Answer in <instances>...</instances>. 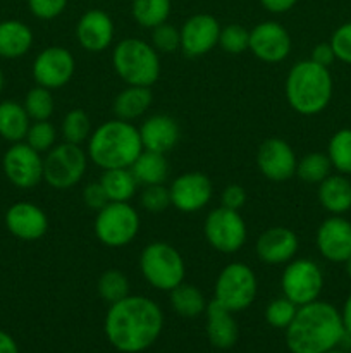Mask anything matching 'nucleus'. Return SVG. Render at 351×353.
I'll list each match as a JSON object with an SVG mask.
<instances>
[{"label": "nucleus", "mask_w": 351, "mask_h": 353, "mask_svg": "<svg viewBox=\"0 0 351 353\" xmlns=\"http://www.w3.org/2000/svg\"><path fill=\"white\" fill-rule=\"evenodd\" d=\"M83 202H85V205L88 207V209L96 210V212L102 210L103 207L109 203L105 190L100 185V181L89 183V185L85 186V190H83Z\"/></svg>", "instance_id": "c03bdc74"}, {"label": "nucleus", "mask_w": 351, "mask_h": 353, "mask_svg": "<svg viewBox=\"0 0 351 353\" xmlns=\"http://www.w3.org/2000/svg\"><path fill=\"white\" fill-rule=\"evenodd\" d=\"M203 234L213 250L231 255L244 247L248 228L240 210L220 205L206 214L205 223H203Z\"/></svg>", "instance_id": "9d476101"}, {"label": "nucleus", "mask_w": 351, "mask_h": 353, "mask_svg": "<svg viewBox=\"0 0 351 353\" xmlns=\"http://www.w3.org/2000/svg\"><path fill=\"white\" fill-rule=\"evenodd\" d=\"M298 157L291 145L282 138H268L258 147L257 168L268 181H289L296 176Z\"/></svg>", "instance_id": "dca6fc26"}, {"label": "nucleus", "mask_w": 351, "mask_h": 353, "mask_svg": "<svg viewBox=\"0 0 351 353\" xmlns=\"http://www.w3.org/2000/svg\"><path fill=\"white\" fill-rule=\"evenodd\" d=\"M6 178L16 188L31 190L43 181V157L26 141L12 143L2 159Z\"/></svg>", "instance_id": "f8f14e48"}, {"label": "nucleus", "mask_w": 351, "mask_h": 353, "mask_svg": "<svg viewBox=\"0 0 351 353\" xmlns=\"http://www.w3.org/2000/svg\"><path fill=\"white\" fill-rule=\"evenodd\" d=\"M151 102H153V93L150 86L126 85V88L120 90L114 99V116L120 121L134 123L150 110Z\"/></svg>", "instance_id": "b1692460"}, {"label": "nucleus", "mask_w": 351, "mask_h": 353, "mask_svg": "<svg viewBox=\"0 0 351 353\" xmlns=\"http://www.w3.org/2000/svg\"><path fill=\"white\" fill-rule=\"evenodd\" d=\"M262 7L270 14H284L298 3V0H260Z\"/></svg>", "instance_id": "de8ad7c7"}, {"label": "nucleus", "mask_w": 351, "mask_h": 353, "mask_svg": "<svg viewBox=\"0 0 351 353\" xmlns=\"http://www.w3.org/2000/svg\"><path fill=\"white\" fill-rule=\"evenodd\" d=\"M112 68L126 85L151 88L160 78V54L148 41L127 37L114 47Z\"/></svg>", "instance_id": "39448f33"}, {"label": "nucleus", "mask_w": 351, "mask_h": 353, "mask_svg": "<svg viewBox=\"0 0 351 353\" xmlns=\"http://www.w3.org/2000/svg\"><path fill=\"white\" fill-rule=\"evenodd\" d=\"M24 141L40 154H47L57 145V130L50 121H31Z\"/></svg>", "instance_id": "e433bc0d"}, {"label": "nucleus", "mask_w": 351, "mask_h": 353, "mask_svg": "<svg viewBox=\"0 0 351 353\" xmlns=\"http://www.w3.org/2000/svg\"><path fill=\"white\" fill-rule=\"evenodd\" d=\"M291 34L277 21H264L250 30L248 50L262 62L279 64L291 54Z\"/></svg>", "instance_id": "2eb2a0df"}, {"label": "nucleus", "mask_w": 351, "mask_h": 353, "mask_svg": "<svg viewBox=\"0 0 351 353\" xmlns=\"http://www.w3.org/2000/svg\"><path fill=\"white\" fill-rule=\"evenodd\" d=\"M319 202L330 216H343L351 210V181L344 174H330L319 185Z\"/></svg>", "instance_id": "393cba45"}, {"label": "nucleus", "mask_w": 351, "mask_h": 353, "mask_svg": "<svg viewBox=\"0 0 351 353\" xmlns=\"http://www.w3.org/2000/svg\"><path fill=\"white\" fill-rule=\"evenodd\" d=\"M310 61H313L319 65H323V68H330L334 64V61H337V59L330 43H319L313 47L312 54H310Z\"/></svg>", "instance_id": "49530a36"}, {"label": "nucleus", "mask_w": 351, "mask_h": 353, "mask_svg": "<svg viewBox=\"0 0 351 353\" xmlns=\"http://www.w3.org/2000/svg\"><path fill=\"white\" fill-rule=\"evenodd\" d=\"M250 45V31L241 24H227L220 28L219 47L231 55H240L248 50Z\"/></svg>", "instance_id": "58836bf2"}, {"label": "nucleus", "mask_w": 351, "mask_h": 353, "mask_svg": "<svg viewBox=\"0 0 351 353\" xmlns=\"http://www.w3.org/2000/svg\"><path fill=\"white\" fill-rule=\"evenodd\" d=\"M330 47L337 61L351 65V23H344L330 37Z\"/></svg>", "instance_id": "79ce46f5"}, {"label": "nucleus", "mask_w": 351, "mask_h": 353, "mask_svg": "<svg viewBox=\"0 0 351 353\" xmlns=\"http://www.w3.org/2000/svg\"><path fill=\"white\" fill-rule=\"evenodd\" d=\"M88 161V154L81 145L62 141L45 155L43 181L58 192L74 188L85 178Z\"/></svg>", "instance_id": "1a4fd4ad"}, {"label": "nucleus", "mask_w": 351, "mask_h": 353, "mask_svg": "<svg viewBox=\"0 0 351 353\" xmlns=\"http://www.w3.org/2000/svg\"><path fill=\"white\" fill-rule=\"evenodd\" d=\"M319 254L332 264H344L351 257V223L341 216H330L315 234Z\"/></svg>", "instance_id": "a211bd4d"}, {"label": "nucleus", "mask_w": 351, "mask_h": 353, "mask_svg": "<svg viewBox=\"0 0 351 353\" xmlns=\"http://www.w3.org/2000/svg\"><path fill=\"white\" fill-rule=\"evenodd\" d=\"M164 330V314L157 302L143 295H127L112 303L105 316V336L116 350L140 353L150 348Z\"/></svg>", "instance_id": "f257e3e1"}, {"label": "nucleus", "mask_w": 351, "mask_h": 353, "mask_svg": "<svg viewBox=\"0 0 351 353\" xmlns=\"http://www.w3.org/2000/svg\"><path fill=\"white\" fill-rule=\"evenodd\" d=\"M330 171H332V164L327 154H322V152H310L303 155L296 165V176L308 185H320L327 176H330Z\"/></svg>", "instance_id": "473e14b6"}, {"label": "nucleus", "mask_w": 351, "mask_h": 353, "mask_svg": "<svg viewBox=\"0 0 351 353\" xmlns=\"http://www.w3.org/2000/svg\"><path fill=\"white\" fill-rule=\"evenodd\" d=\"M151 45L158 54H174L181 50V33L172 24L162 23L151 30Z\"/></svg>", "instance_id": "ea45409f"}, {"label": "nucleus", "mask_w": 351, "mask_h": 353, "mask_svg": "<svg viewBox=\"0 0 351 353\" xmlns=\"http://www.w3.org/2000/svg\"><path fill=\"white\" fill-rule=\"evenodd\" d=\"M341 317H343V324L346 333L351 334V293L348 295L346 302L343 305V312H341Z\"/></svg>", "instance_id": "8fccbe9b"}, {"label": "nucleus", "mask_w": 351, "mask_h": 353, "mask_svg": "<svg viewBox=\"0 0 351 353\" xmlns=\"http://www.w3.org/2000/svg\"><path fill=\"white\" fill-rule=\"evenodd\" d=\"M33 47V31L28 24L17 19L0 23V57L19 59Z\"/></svg>", "instance_id": "a878e982"}, {"label": "nucleus", "mask_w": 351, "mask_h": 353, "mask_svg": "<svg viewBox=\"0 0 351 353\" xmlns=\"http://www.w3.org/2000/svg\"><path fill=\"white\" fill-rule=\"evenodd\" d=\"M140 272L151 288L169 293L184 283L186 264L174 245L151 241L140 254Z\"/></svg>", "instance_id": "423d86ee"}, {"label": "nucleus", "mask_w": 351, "mask_h": 353, "mask_svg": "<svg viewBox=\"0 0 351 353\" xmlns=\"http://www.w3.org/2000/svg\"><path fill=\"white\" fill-rule=\"evenodd\" d=\"M284 93L289 107L299 116H317L332 100V74L329 68L315 64L310 59L299 61L291 65L286 76Z\"/></svg>", "instance_id": "20e7f679"}, {"label": "nucleus", "mask_w": 351, "mask_h": 353, "mask_svg": "<svg viewBox=\"0 0 351 353\" xmlns=\"http://www.w3.org/2000/svg\"><path fill=\"white\" fill-rule=\"evenodd\" d=\"M86 143L88 159L102 171L131 168L138 155L143 152L140 130L134 123L120 121L117 117L95 128Z\"/></svg>", "instance_id": "7ed1b4c3"}, {"label": "nucleus", "mask_w": 351, "mask_h": 353, "mask_svg": "<svg viewBox=\"0 0 351 353\" xmlns=\"http://www.w3.org/2000/svg\"><path fill=\"white\" fill-rule=\"evenodd\" d=\"M23 105L31 121H48L55 109V100L54 95H52V90L43 88L40 85L33 86L26 93Z\"/></svg>", "instance_id": "c9c22d12"}, {"label": "nucleus", "mask_w": 351, "mask_h": 353, "mask_svg": "<svg viewBox=\"0 0 351 353\" xmlns=\"http://www.w3.org/2000/svg\"><path fill=\"white\" fill-rule=\"evenodd\" d=\"M220 23L212 14H195L181 26V52L186 57H203L219 45Z\"/></svg>", "instance_id": "f3484780"}, {"label": "nucleus", "mask_w": 351, "mask_h": 353, "mask_svg": "<svg viewBox=\"0 0 351 353\" xmlns=\"http://www.w3.org/2000/svg\"><path fill=\"white\" fill-rule=\"evenodd\" d=\"M258 293V279L244 262H231L217 274L213 300L233 314L246 310Z\"/></svg>", "instance_id": "0eeeda50"}, {"label": "nucleus", "mask_w": 351, "mask_h": 353, "mask_svg": "<svg viewBox=\"0 0 351 353\" xmlns=\"http://www.w3.org/2000/svg\"><path fill=\"white\" fill-rule=\"evenodd\" d=\"M205 316L206 336H209L210 343L219 350H227V348L234 347L237 336H240V330H237V323L233 312L212 300L206 305Z\"/></svg>", "instance_id": "5701e85b"}, {"label": "nucleus", "mask_w": 351, "mask_h": 353, "mask_svg": "<svg viewBox=\"0 0 351 353\" xmlns=\"http://www.w3.org/2000/svg\"><path fill=\"white\" fill-rule=\"evenodd\" d=\"M116 26L105 10L89 9L79 17L76 24V40L79 47L92 54L105 52L112 45Z\"/></svg>", "instance_id": "aec40b11"}, {"label": "nucleus", "mask_w": 351, "mask_h": 353, "mask_svg": "<svg viewBox=\"0 0 351 353\" xmlns=\"http://www.w3.org/2000/svg\"><path fill=\"white\" fill-rule=\"evenodd\" d=\"M31 119L28 116L23 103L16 100H3L0 102V137L10 143L24 141Z\"/></svg>", "instance_id": "bb28decb"}, {"label": "nucleus", "mask_w": 351, "mask_h": 353, "mask_svg": "<svg viewBox=\"0 0 351 353\" xmlns=\"http://www.w3.org/2000/svg\"><path fill=\"white\" fill-rule=\"evenodd\" d=\"M140 203L145 210L151 214L164 212L171 207V193L164 185L143 186L140 195Z\"/></svg>", "instance_id": "a19ab883"}, {"label": "nucleus", "mask_w": 351, "mask_h": 353, "mask_svg": "<svg viewBox=\"0 0 351 353\" xmlns=\"http://www.w3.org/2000/svg\"><path fill=\"white\" fill-rule=\"evenodd\" d=\"M69 0H28L31 14L41 21H52L61 16Z\"/></svg>", "instance_id": "37998d69"}, {"label": "nucleus", "mask_w": 351, "mask_h": 353, "mask_svg": "<svg viewBox=\"0 0 351 353\" xmlns=\"http://www.w3.org/2000/svg\"><path fill=\"white\" fill-rule=\"evenodd\" d=\"M344 268H346V274H348V278L351 279V257L348 259L346 262H344Z\"/></svg>", "instance_id": "3c124183"}, {"label": "nucleus", "mask_w": 351, "mask_h": 353, "mask_svg": "<svg viewBox=\"0 0 351 353\" xmlns=\"http://www.w3.org/2000/svg\"><path fill=\"white\" fill-rule=\"evenodd\" d=\"M169 300H171L172 310L186 319L200 317L205 314L206 305H209L202 290L189 283H181L172 292H169Z\"/></svg>", "instance_id": "c85d7f7f"}, {"label": "nucleus", "mask_w": 351, "mask_h": 353, "mask_svg": "<svg viewBox=\"0 0 351 353\" xmlns=\"http://www.w3.org/2000/svg\"><path fill=\"white\" fill-rule=\"evenodd\" d=\"M3 83H6V79H3V72H2V69H0V92L3 90Z\"/></svg>", "instance_id": "603ef678"}, {"label": "nucleus", "mask_w": 351, "mask_h": 353, "mask_svg": "<svg viewBox=\"0 0 351 353\" xmlns=\"http://www.w3.org/2000/svg\"><path fill=\"white\" fill-rule=\"evenodd\" d=\"M299 250V238L291 228L272 226L258 236L255 252L267 265H286L296 259Z\"/></svg>", "instance_id": "6ab92c4d"}, {"label": "nucleus", "mask_w": 351, "mask_h": 353, "mask_svg": "<svg viewBox=\"0 0 351 353\" xmlns=\"http://www.w3.org/2000/svg\"><path fill=\"white\" fill-rule=\"evenodd\" d=\"M246 190L243 188L241 185H227L226 188L222 190V195H220V205L227 207V209L233 210H241L246 203Z\"/></svg>", "instance_id": "a18cd8bd"}, {"label": "nucleus", "mask_w": 351, "mask_h": 353, "mask_svg": "<svg viewBox=\"0 0 351 353\" xmlns=\"http://www.w3.org/2000/svg\"><path fill=\"white\" fill-rule=\"evenodd\" d=\"M92 119L83 109H72L64 116L61 124V134L64 141L74 145H83L92 134Z\"/></svg>", "instance_id": "f704fd0d"}, {"label": "nucleus", "mask_w": 351, "mask_h": 353, "mask_svg": "<svg viewBox=\"0 0 351 353\" xmlns=\"http://www.w3.org/2000/svg\"><path fill=\"white\" fill-rule=\"evenodd\" d=\"M327 157L339 174L351 176V128H343L330 137Z\"/></svg>", "instance_id": "2f4dec72"}, {"label": "nucleus", "mask_w": 351, "mask_h": 353, "mask_svg": "<svg viewBox=\"0 0 351 353\" xmlns=\"http://www.w3.org/2000/svg\"><path fill=\"white\" fill-rule=\"evenodd\" d=\"M6 226L12 236L23 241H36L48 231V217L33 202H16L6 212Z\"/></svg>", "instance_id": "412c9836"}, {"label": "nucleus", "mask_w": 351, "mask_h": 353, "mask_svg": "<svg viewBox=\"0 0 351 353\" xmlns=\"http://www.w3.org/2000/svg\"><path fill=\"white\" fill-rule=\"evenodd\" d=\"M296 310H298V305L282 295L279 299L272 300L265 307V321H267L268 326L275 327V330H286L291 324V321L295 319Z\"/></svg>", "instance_id": "4c0bfd02"}, {"label": "nucleus", "mask_w": 351, "mask_h": 353, "mask_svg": "<svg viewBox=\"0 0 351 353\" xmlns=\"http://www.w3.org/2000/svg\"><path fill=\"white\" fill-rule=\"evenodd\" d=\"M344 333L339 310L315 300L298 307L295 319L286 327V345L291 353H326L339 347Z\"/></svg>", "instance_id": "f03ea898"}, {"label": "nucleus", "mask_w": 351, "mask_h": 353, "mask_svg": "<svg viewBox=\"0 0 351 353\" xmlns=\"http://www.w3.org/2000/svg\"><path fill=\"white\" fill-rule=\"evenodd\" d=\"M100 185L105 190L109 202H129L140 186L129 168L107 169L100 176Z\"/></svg>", "instance_id": "c756f323"}, {"label": "nucleus", "mask_w": 351, "mask_h": 353, "mask_svg": "<svg viewBox=\"0 0 351 353\" xmlns=\"http://www.w3.org/2000/svg\"><path fill=\"white\" fill-rule=\"evenodd\" d=\"M326 353H346V352H343V350H336V348H332V350H329V352H326Z\"/></svg>", "instance_id": "864d4df0"}, {"label": "nucleus", "mask_w": 351, "mask_h": 353, "mask_svg": "<svg viewBox=\"0 0 351 353\" xmlns=\"http://www.w3.org/2000/svg\"><path fill=\"white\" fill-rule=\"evenodd\" d=\"M129 169L138 185L141 186L164 185L169 176V162L165 159V154L151 150L141 152Z\"/></svg>", "instance_id": "cd10ccee"}, {"label": "nucleus", "mask_w": 351, "mask_h": 353, "mask_svg": "<svg viewBox=\"0 0 351 353\" xmlns=\"http://www.w3.org/2000/svg\"><path fill=\"white\" fill-rule=\"evenodd\" d=\"M171 0H133L131 14L141 28L153 30L162 23H167L171 16Z\"/></svg>", "instance_id": "7c9ffc66"}, {"label": "nucleus", "mask_w": 351, "mask_h": 353, "mask_svg": "<svg viewBox=\"0 0 351 353\" xmlns=\"http://www.w3.org/2000/svg\"><path fill=\"white\" fill-rule=\"evenodd\" d=\"M138 130H140L143 150L158 152V154L171 152L181 138L178 121L169 114H153L145 117Z\"/></svg>", "instance_id": "4be33fe9"}, {"label": "nucleus", "mask_w": 351, "mask_h": 353, "mask_svg": "<svg viewBox=\"0 0 351 353\" xmlns=\"http://www.w3.org/2000/svg\"><path fill=\"white\" fill-rule=\"evenodd\" d=\"M96 290H98L100 299L112 305L129 295V279L119 269H107L100 274Z\"/></svg>", "instance_id": "72a5a7b5"}, {"label": "nucleus", "mask_w": 351, "mask_h": 353, "mask_svg": "<svg viewBox=\"0 0 351 353\" xmlns=\"http://www.w3.org/2000/svg\"><path fill=\"white\" fill-rule=\"evenodd\" d=\"M140 226V214L129 202H109L96 212L93 231L107 248H123L138 236Z\"/></svg>", "instance_id": "6e6552de"}, {"label": "nucleus", "mask_w": 351, "mask_h": 353, "mask_svg": "<svg viewBox=\"0 0 351 353\" xmlns=\"http://www.w3.org/2000/svg\"><path fill=\"white\" fill-rule=\"evenodd\" d=\"M0 353H19L16 340L2 330H0Z\"/></svg>", "instance_id": "09e8293b"}, {"label": "nucleus", "mask_w": 351, "mask_h": 353, "mask_svg": "<svg viewBox=\"0 0 351 353\" xmlns=\"http://www.w3.org/2000/svg\"><path fill=\"white\" fill-rule=\"evenodd\" d=\"M76 71V61L71 50L61 45H52L38 52L31 65V74L36 85L48 90H58L67 85Z\"/></svg>", "instance_id": "ddd939ff"}, {"label": "nucleus", "mask_w": 351, "mask_h": 353, "mask_svg": "<svg viewBox=\"0 0 351 353\" xmlns=\"http://www.w3.org/2000/svg\"><path fill=\"white\" fill-rule=\"evenodd\" d=\"M171 205L179 212L195 214L205 209L213 196V185L205 172L188 171L179 174L169 186Z\"/></svg>", "instance_id": "4468645a"}, {"label": "nucleus", "mask_w": 351, "mask_h": 353, "mask_svg": "<svg viewBox=\"0 0 351 353\" xmlns=\"http://www.w3.org/2000/svg\"><path fill=\"white\" fill-rule=\"evenodd\" d=\"M323 288V272L312 259H292L281 276V290L286 299L298 307L319 300Z\"/></svg>", "instance_id": "9b49d317"}]
</instances>
